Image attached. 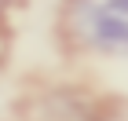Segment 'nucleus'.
I'll use <instances>...</instances> for the list:
<instances>
[{"label": "nucleus", "instance_id": "nucleus-1", "mask_svg": "<svg viewBox=\"0 0 128 121\" xmlns=\"http://www.w3.org/2000/svg\"><path fill=\"white\" fill-rule=\"evenodd\" d=\"M70 33L102 55H128V0H70Z\"/></svg>", "mask_w": 128, "mask_h": 121}, {"label": "nucleus", "instance_id": "nucleus-2", "mask_svg": "<svg viewBox=\"0 0 128 121\" xmlns=\"http://www.w3.org/2000/svg\"><path fill=\"white\" fill-rule=\"evenodd\" d=\"M30 121H95L92 106L77 92H44L26 106Z\"/></svg>", "mask_w": 128, "mask_h": 121}]
</instances>
